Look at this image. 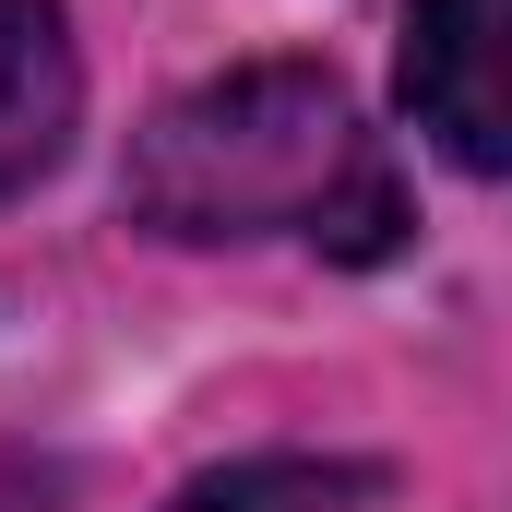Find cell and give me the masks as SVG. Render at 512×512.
Here are the masks:
<instances>
[{"label":"cell","instance_id":"cell-1","mask_svg":"<svg viewBox=\"0 0 512 512\" xmlns=\"http://www.w3.org/2000/svg\"><path fill=\"white\" fill-rule=\"evenodd\" d=\"M155 239H310L334 262L405 251V179L322 60H251L131 131L120 167Z\"/></svg>","mask_w":512,"mask_h":512},{"label":"cell","instance_id":"cell-2","mask_svg":"<svg viewBox=\"0 0 512 512\" xmlns=\"http://www.w3.org/2000/svg\"><path fill=\"white\" fill-rule=\"evenodd\" d=\"M405 120L465 179H512V0H405Z\"/></svg>","mask_w":512,"mask_h":512},{"label":"cell","instance_id":"cell-3","mask_svg":"<svg viewBox=\"0 0 512 512\" xmlns=\"http://www.w3.org/2000/svg\"><path fill=\"white\" fill-rule=\"evenodd\" d=\"M84 120V60L60 0H0V191H36Z\"/></svg>","mask_w":512,"mask_h":512},{"label":"cell","instance_id":"cell-4","mask_svg":"<svg viewBox=\"0 0 512 512\" xmlns=\"http://www.w3.org/2000/svg\"><path fill=\"white\" fill-rule=\"evenodd\" d=\"M167 512H382V465H346V453H251V465L191 477Z\"/></svg>","mask_w":512,"mask_h":512},{"label":"cell","instance_id":"cell-5","mask_svg":"<svg viewBox=\"0 0 512 512\" xmlns=\"http://www.w3.org/2000/svg\"><path fill=\"white\" fill-rule=\"evenodd\" d=\"M0 512H36V501H12V489H0Z\"/></svg>","mask_w":512,"mask_h":512}]
</instances>
